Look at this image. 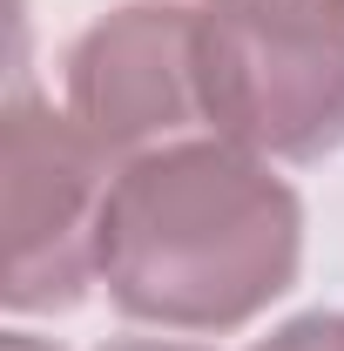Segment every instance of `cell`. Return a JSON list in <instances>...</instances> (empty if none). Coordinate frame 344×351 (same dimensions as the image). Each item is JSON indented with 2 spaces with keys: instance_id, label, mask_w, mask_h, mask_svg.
<instances>
[{
  "instance_id": "1",
  "label": "cell",
  "mask_w": 344,
  "mask_h": 351,
  "mask_svg": "<svg viewBox=\"0 0 344 351\" xmlns=\"http://www.w3.org/2000/svg\"><path fill=\"white\" fill-rule=\"evenodd\" d=\"M297 270V196L223 142L142 156L101 203V277L115 304L182 331L263 311Z\"/></svg>"
},
{
  "instance_id": "2",
  "label": "cell",
  "mask_w": 344,
  "mask_h": 351,
  "mask_svg": "<svg viewBox=\"0 0 344 351\" xmlns=\"http://www.w3.org/2000/svg\"><path fill=\"white\" fill-rule=\"evenodd\" d=\"M196 101L263 156H324L344 142V0H203Z\"/></svg>"
},
{
  "instance_id": "3",
  "label": "cell",
  "mask_w": 344,
  "mask_h": 351,
  "mask_svg": "<svg viewBox=\"0 0 344 351\" xmlns=\"http://www.w3.org/2000/svg\"><path fill=\"white\" fill-rule=\"evenodd\" d=\"M101 142L61 122L27 88H14L7 149H0V210H7V304L61 311L101 270Z\"/></svg>"
},
{
  "instance_id": "4",
  "label": "cell",
  "mask_w": 344,
  "mask_h": 351,
  "mask_svg": "<svg viewBox=\"0 0 344 351\" xmlns=\"http://www.w3.org/2000/svg\"><path fill=\"white\" fill-rule=\"evenodd\" d=\"M68 101L108 156L182 129L196 101V7L142 0L108 14L68 61Z\"/></svg>"
},
{
  "instance_id": "5",
  "label": "cell",
  "mask_w": 344,
  "mask_h": 351,
  "mask_svg": "<svg viewBox=\"0 0 344 351\" xmlns=\"http://www.w3.org/2000/svg\"><path fill=\"white\" fill-rule=\"evenodd\" d=\"M257 351H344V317H297Z\"/></svg>"
},
{
  "instance_id": "6",
  "label": "cell",
  "mask_w": 344,
  "mask_h": 351,
  "mask_svg": "<svg viewBox=\"0 0 344 351\" xmlns=\"http://www.w3.org/2000/svg\"><path fill=\"white\" fill-rule=\"evenodd\" d=\"M108 351H189V345H156V338H122V345H108Z\"/></svg>"
},
{
  "instance_id": "7",
  "label": "cell",
  "mask_w": 344,
  "mask_h": 351,
  "mask_svg": "<svg viewBox=\"0 0 344 351\" xmlns=\"http://www.w3.org/2000/svg\"><path fill=\"white\" fill-rule=\"evenodd\" d=\"M7 351H47V345H34V338H7Z\"/></svg>"
}]
</instances>
